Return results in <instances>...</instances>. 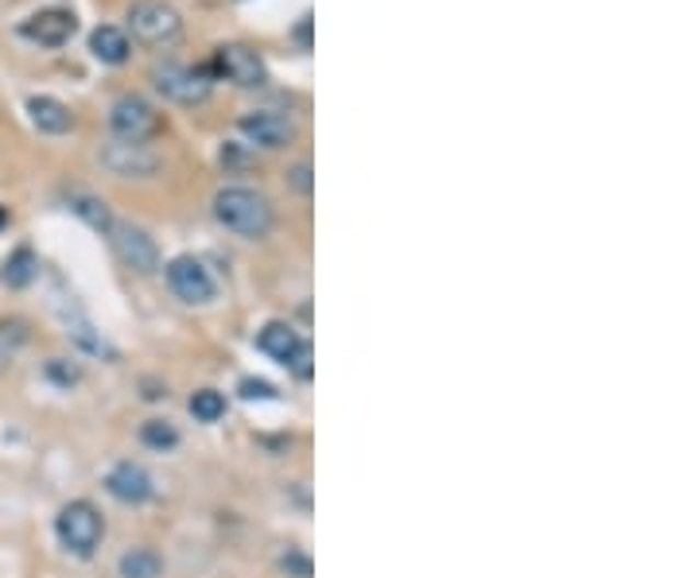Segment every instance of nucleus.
I'll return each mask as SVG.
<instances>
[{"label":"nucleus","mask_w":699,"mask_h":578,"mask_svg":"<svg viewBox=\"0 0 699 578\" xmlns=\"http://www.w3.org/2000/svg\"><path fill=\"white\" fill-rule=\"evenodd\" d=\"M214 218L222 221L226 230H233L238 238H265L273 230V206L265 195H256L249 187H226L214 195Z\"/></svg>","instance_id":"obj_1"},{"label":"nucleus","mask_w":699,"mask_h":578,"mask_svg":"<svg viewBox=\"0 0 699 578\" xmlns=\"http://www.w3.org/2000/svg\"><path fill=\"white\" fill-rule=\"evenodd\" d=\"M140 439H145L152 451H171V447H180V431H175V424H168V419H148V424L140 427Z\"/></svg>","instance_id":"obj_19"},{"label":"nucleus","mask_w":699,"mask_h":578,"mask_svg":"<svg viewBox=\"0 0 699 578\" xmlns=\"http://www.w3.org/2000/svg\"><path fill=\"white\" fill-rule=\"evenodd\" d=\"M110 233L113 248H117V256L128 268H137V273H156L160 268V248H156V241L145 230H137V226H113Z\"/></svg>","instance_id":"obj_10"},{"label":"nucleus","mask_w":699,"mask_h":578,"mask_svg":"<svg viewBox=\"0 0 699 578\" xmlns=\"http://www.w3.org/2000/svg\"><path fill=\"white\" fill-rule=\"evenodd\" d=\"M75 27H78V20L70 9H43V12H35L32 20H24L20 32H24V39L39 43V47H62V43L75 35Z\"/></svg>","instance_id":"obj_11"},{"label":"nucleus","mask_w":699,"mask_h":578,"mask_svg":"<svg viewBox=\"0 0 699 578\" xmlns=\"http://www.w3.org/2000/svg\"><path fill=\"white\" fill-rule=\"evenodd\" d=\"M256 346H261V354H268L273 361H280V366L296 369L299 377H308V346H303V338H299L296 331H291L288 323H268L265 331L256 334Z\"/></svg>","instance_id":"obj_8"},{"label":"nucleus","mask_w":699,"mask_h":578,"mask_svg":"<svg viewBox=\"0 0 699 578\" xmlns=\"http://www.w3.org/2000/svg\"><path fill=\"white\" fill-rule=\"evenodd\" d=\"M163 559L152 547H133V552L121 555V578H160Z\"/></svg>","instance_id":"obj_16"},{"label":"nucleus","mask_w":699,"mask_h":578,"mask_svg":"<svg viewBox=\"0 0 699 578\" xmlns=\"http://www.w3.org/2000/svg\"><path fill=\"white\" fill-rule=\"evenodd\" d=\"M47 377H51V381H59V384H75L78 381V369L75 366H62V361H51V366H47Z\"/></svg>","instance_id":"obj_23"},{"label":"nucleus","mask_w":699,"mask_h":578,"mask_svg":"<svg viewBox=\"0 0 699 578\" xmlns=\"http://www.w3.org/2000/svg\"><path fill=\"white\" fill-rule=\"evenodd\" d=\"M9 226V206H0V230Z\"/></svg>","instance_id":"obj_26"},{"label":"nucleus","mask_w":699,"mask_h":578,"mask_svg":"<svg viewBox=\"0 0 699 578\" xmlns=\"http://www.w3.org/2000/svg\"><path fill=\"white\" fill-rule=\"evenodd\" d=\"M291 187H296L299 195H308V190H311V167H308V163L291 167Z\"/></svg>","instance_id":"obj_24"},{"label":"nucleus","mask_w":699,"mask_h":578,"mask_svg":"<svg viewBox=\"0 0 699 578\" xmlns=\"http://www.w3.org/2000/svg\"><path fill=\"white\" fill-rule=\"evenodd\" d=\"M27 117H32V125L39 128V132H51V137H62V132H70L75 128V117H70V109L59 102V97H27Z\"/></svg>","instance_id":"obj_14"},{"label":"nucleus","mask_w":699,"mask_h":578,"mask_svg":"<svg viewBox=\"0 0 699 578\" xmlns=\"http://www.w3.org/2000/svg\"><path fill=\"white\" fill-rule=\"evenodd\" d=\"M105 489L125 505H145L148 497H152V477H148V470L137 466V462H121V466H113L110 477H105Z\"/></svg>","instance_id":"obj_12"},{"label":"nucleus","mask_w":699,"mask_h":578,"mask_svg":"<svg viewBox=\"0 0 699 578\" xmlns=\"http://www.w3.org/2000/svg\"><path fill=\"white\" fill-rule=\"evenodd\" d=\"M214 70H218L226 82L241 85V90H261V85L268 82L265 59H261L253 47H245V43H226V47H218V51H214Z\"/></svg>","instance_id":"obj_6"},{"label":"nucleus","mask_w":699,"mask_h":578,"mask_svg":"<svg viewBox=\"0 0 699 578\" xmlns=\"http://www.w3.org/2000/svg\"><path fill=\"white\" fill-rule=\"evenodd\" d=\"M280 567L288 570V575H296V578H311V559H308V555H299V552L284 555Z\"/></svg>","instance_id":"obj_21"},{"label":"nucleus","mask_w":699,"mask_h":578,"mask_svg":"<svg viewBox=\"0 0 699 578\" xmlns=\"http://www.w3.org/2000/svg\"><path fill=\"white\" fill-rule=\"evenodd\" d=\"M35 273H39V261L32 256V248H16V253L9 256V264H4V284L9 288H27V284L35 280Z\"/></svg>","instance_id":"obj_17"},{"label":"nucleus","mask_w":699,"mask_h":578,"mask_svg":"<svg viewBox=\"0 0 699 578\" xmlns=\"http://www.w3.org/2000/svg\"><path fill=\"white\" fill-rule=\"evenodd\" d=\"M191 416L198 419V424H218V419L226 416V396L214 389H198L195 396H191Z\"/></svg>","instance_id":"obj_18"},{"label":"nucleus","mask_w":699,"mask_h":578,"mask_svg":"<svg viewBox=\"0 0 699 578\" xmlns=\"http://www.w3.org/2000/svg\"><path fill=\"white\" fill-rule=\"evenodd\" d=\"M296 39H299V47H303V51H308V47H311V16H303V20H299V27H296Z\"/></svg>","instance_id":"obj_25"},{"label":"nucleus","mask_w":699,"mask_h":578,"mask_svg":"<svg viewBox=\"0 0 699 578\" xmlns=\"http://www.w3.org/2000/svg\"><path fill=\"white\" fill-rule=\"evenodd\" d=\"M110 125L113 132H117L121 140H133V144H145V140H152L156 132L163 128L160 113L152 109V105L145 102V97L137 94H125L113 102L110 109Z\"/></svg>","instance_id":"obj_5"},{"label":"nucleus","mask_w":699,"mask_h":578,"mask_svg":"<svg viewBox=\"0 0 699 578\" xmlns=\"http://www.w3.org/2000/svg\"><path fill=\"white\" fill-rule=\"evenodd\" d=\"M238 128H241V137L256 148H288L291 140H296V125H291V117L273 113V109L245 113V117L238 120Z\"/></svg>","instance_id":"obj_9"},{"label":"nucleus","mask_w":699,"mask_h":578,"mask_svg":"<svg viewBox=\"0 0 699 578\" xmlns=\"http://www.w3.org/2000/svg\"><path fill=\"white\" fill-rule=\"evenodd\" d=\"M90 51H94V59L105 62V67H121V62L128 59V51H133V43H128V35L121 32V27L102 24L90 35Z\"/></svg>","instance_id":"obj_15"},{"label":"nucleus","mask_w":699,"mask_h":578,"mask_svg":"<svg viewBox=\"0 0 699 578\" xmlns=\"http://www.w3.org/2000/svg\"><path fill=\"white\" fill-rule=\"evenodd\" d=\"M168 284L171 291L191 307L210 303L214 291H218L210 268H206L203 261H195V256H175V261H168Z\"/></svg>","instance_id":"obj_7"},{"label":"nucleus","mask_w":699,"mask_h":578,"mask_svg":"<svg viewBox=\"0 0 699 578\" xmlns=\"http://www.w3.org/2000/svg\"><path fill=\"white\" fill-rule=\"evenodd\" d=\"M241 396L245 400H273L276 389L268 381H241Z\"/></svg>","instance_id":"obj_22"},{"label":"nucleus","mask_w":699,"mask_h":578,"mask_svg":"<svg viewBox=\"0 0 699 578\" xmlns=\"http://www.w3.org/2000/svg\"><path fill=\"white\" fill-rule=\"evenodd\" d=\"M102 163L113 171V175H152L156 171V155L148 152L145 144H133V140L110 144L102 152Z\"/></svg>","instance_id":"obj_13"},{"label":"nucleus","mask_w":699,"mask_h":578,"mask_svg":"<svg viewBox=\"0 0 699 578\" xmlns=\"http://www.w3.org/2000/svg\"><path fill=\"white\" fill-rule=\"evenodd\" d=\"M152 82L163 97H171V102H180V105L206 102L214 85L210 70L187 67V62H160V67H152Z\"/></svg>","instance_id":"obj_4"},{"label":"nucleus","mask_w":699,"mask_h":578,"mask_svg":"<svg viewBox=\"0 0 699 578\" xmlns=\"http://www.w3.org/2000/svg\"><path fill=\"white\" fill-rule=\"evenodd\" d=\"M128 32L133 39L148 43V47H163L183 32V16L163 0H137L128 9Z\"/></svg>","instance_id":"obj_3"},{"label":"nucleus","mask_w":699,"mask_h":578,"mask_svg":"<svg viewBox=\"0 0 699 578\" xmlns=\"http://www.w3.org/2000/svg\"><path fill=\"white\" fill-rule=\"evenodd\" d=\"M55 536H59V544L67 547V552L85 559V555H94L98 544H102L105 520L90 501H70L62 505V512L55 517Z\"/></svg>","instance_id":"obj_2"},{"label":"nucleus","mask_w":699,"mask_h":578,"mask_svg":"<svg viewBox=\"0 0 699 578\" xmlns=\"http://www.w3.org/2000/svg\"><path fill=\"white\" fill-rule=\"evenodd\" d=\"M75 213L82 221H90L94 230L110 233L113 230V218H110V206L102 203V198H75Z\"/></svg>","instance_id":"obj_20"}]
</instances>
